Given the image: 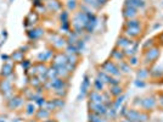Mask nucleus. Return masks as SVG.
<instances>
[{"mask_svg": "<svg viewBox=\"0 0 163 122\" xmlns=\"http://www.w3.org/2000/svg\"><path fill=\"white\" fill-rule=\"evenodd\" d=\"M161 55V50L158 47H152L149 50L145 51V62L146 64H151V62H155Z\"/></svg>", "mask_w": 163, "mask_h": 122, "instance_id": "f257e3e1", "label": "nucleus"}, {"mask_svg": "<svg viewBox=\"0 0 163 122\" xmlns=\"http://www.w3.org/2000/svg\"><path fill=\"white\" fill-rule=\"evenodd\" d=\"M101 69L104 70V72H106L107 74H111V76H115V77L120 76V71H119L118 66L112 61H106L105 64H102Z\"/></svg>", "mask_w": 163, "mask_h": 122, "instance_id": "f03ea898", "label": "nucleus"}, {"mask_svg": "<svg viewBox=\"0 0 163 122\" xmlns=\"http://www.w3.org/2000/svg\"><path fill=\"white\" fill-rule=\"evenodd\" d=\"M89 107H90V110L93 111L94 114H96V115H106L107 114V107H106V105L104 104V103H101V104H95V103H89Z\"/></svg>", "mask_w": 163, "mask_h": 122, "instance_id": "7ed1b4c3", "label": "nucleus"}, {"mask_svg": "<svg viewBox=\"0 0 163 122\" xmlns=\"http://www.w3.org/2000/svg\"><path fill=\"white\" fill-rule=\"evenodd\" d=\"M0 90L5 97H10V94L12 93V84L9 79H1L0 81Z\"/></svg>", "mask_w": 163, "mask_h": 122, "instance_id": "20e7f679", "label": "nucleus"}, {"mask_svg": "<svg viewBox=\"0 0 163 122\" xmlns=\"http://www.w3.org/2000/svg\"><path fill=\"white\" fill-rule=\"evenodd\" d=\"M156 104H157V101H156V99L153 97L144 98V99H141V103H140V105L145 110H152V109H155L156 107Z\"/></svg>", "mask_w": 163, "mask_h": 122, "instance_id": "39448f33", "label": "nucleus"}, {"mask_svg": "<svg viewBox=\"0 0 163 122\" xmlns=\"http://www.w3.org/2000/svg\"><path fill=\"white\" fill-rule=\"evenodd\" d=\"M140 34H141V28L140 27H130V28H127L124 29V37L127 38H138Z\"/></svg>", "mask_w": 163, "mask_h": 122, "instance_id": "423d86ee", "label": "nucleus"}, {"mask_svg": "<svg viewBox=\"0 0 163 122\" xmlns=\"http://www.w3.org/2000/svg\"><path fill=\"white\" fill-rule=\"evenodd\" d=\"M52 61H54L55 65H59V66H66V64L68 62L67 55H65V54H62V53L56 54V55L52 57Z\"/></svg>", "mask_w": 163, "mask_h": 122, "instance_id": "0eeeda50", "label": "nucleus"}, {"mask_svg": "<svg viewBox=\"0 0 163 122\" xmlns=\"http://www.w3.org/2000/svg\"><path fill=\"white\" fill-rule=\"evenodd\" d=\"M38 20H39V15L34 11V12H29L28 15H27V17L24 19V26L26 27H28V26H33V24H35L38 22Z\"/></svg>", "mask_w": 163, "mask_h": 122, "instance_id": "6e6552de", "label": "nucleus"}, {"mask_svg": "<svg viewBox=\"0 0 163 122\" xmlns=\"http://www.w3.org/2000/svg\"><path fill=\"white\" fill-rule=\"evenodd\" d=\"M137 15H138V10L137 9L130 7V6H124V9H123V16H124V19H127V20L135 19Z\"/></svg>", "mask_w": 163, "mask_h": 122, "instance_id": "1a4fd4ad", "label": "nucleus"}, {"mask_svg": "<svg viewBox=\"0 0 163 122\" xmlns=\"http://www.w3.org/2000/svg\"><path fill=\"white\" fill-rule=\"evenodd\" d=\"M14 72V65L10 64V62H5L1 67V72H0V76L1 77H9L11 76Z\"/></svg>", "mask_w": 163, "mask_h": 122, "instance_id": "9d476101", "label": "nucleus"}, {"mask_svg": "<svg viewBox=\"0 0 163 122\" xmlns=\"http://www.w3.org/2000/svg\"><path fill=\"white\" fill-rule=\"evenodd\" d=\"M23 98L20 97V95H17V97H14L11 98L10 100H9V107L10 109H16V107H20L22 104H23Z\"/></svg>", "mask_w": 163, "mask_h": 122, "instance_id": "9b49d317", "label": "nucleus"}, {"mask_svg": "<svg viewBox=\"0 0 163 122\" xmlns=\"http://www.w3.org/2000/svg\"><path fill=\"white\" fill-rule=\"evenodd\" d=\"M132 43H133V40H130L129 38H127V37H120L119 39H118V42H117V48L118 49H122V50H124V49H127L129 45H132Z\"/></svg>", "mask_w": 163, "mask_h": 122, "instance_id": "f8f14e48", "label": "nucleus"}, {"mask_svg": "<svg viewBox=\"0 0 163 122\" xmlns=\"http://www.w3.org/2000/svg\"><path fill=\"white\" fill-rule=\"evenodd\" d=\"M146 5V2L144 0H125V6H130L134 9H139V7H144Z\"/></svg>", "mask_w": 163, "mask_h": 122, "instance_id": "ddd939ff", "label": "nucleus"}, {"mask_svg": "<svg viewBox=\"0 0 163 122\" xmlns=\"http://www.w3.org/2000/svg\"><path fill=\"white\" fill-rule=\"evenodd\" d=\"M44 34V29L43 28H33L32 31H28V37L29 39H38L39 37H42Z\"/></svg>", "mask_w": 163, "mask_h": 122, "instance_id": "4468645a", "label": "nucleus"}, {"mask_svg": "<svg viewBox=\"0 0 163 122\" xmlns=\"http://www.w3.org/2000/svg\"><path fill=\"white\" fill-rule=\"evenodd\" d=\"M139 115H140V111H138V110H134V109H132V110H127V114H125L127 119H128V120H130L132 122H138L139 121Z\"/></svg>", "mask_w": 163, "mask_h": 122, "instance_id": "2eb2a0df", "label": "nucleus"}, {"mask_svg": "<svg viewBox=\"0 0 163 122\" xmlns=\"http://www.w3.org/2000/svg\"><path fill=\"white\" fill-rule=\"evenodd\" d=\"M111 57H112L113 60H117V61H123V59L125 57V54H124V51H123L122 49L116 48L113 51H112Z\"/></svg>", "mask_w": 163, "mask_h": 122, "instance_id": "dca6fc26", "label": "nucleus"}, {"mask_svg": "<svg viewBox=\"0 0 163 122\" xmlns=\"http://www.w3.org/2000/svg\"><path fill=\"white\" fill-rule=\"evenodd\" d=\"M47 7L50 11H57L61 9V2L59 0H49L47 2Z\"/></svg>", "mask_w": 163, "mask_h": 122, "instance_id": "f3484780", "label": "nucleus"}, {"mask_svg": "<svg viewBox=\"0 0 163 122\" xmlns=\"http://www.w3.org/2000/svg\"><path fill=\"white\" fill-rule=\"evenodd\" d=\"M89 98H90V101H92V103H95V104H101V103H104L102 94H100L97 90L89 93Z\"/></svg>", "mask_w": 163, "mask_h": 122, "instance_id": "a211bd4d", "label": "nucleus"}, {"mask_svg": "<svg viewBox=\"0 0 163 122\" xmlns=\"http://www.w3.org/2000/svg\"><path fill=\"white\" fill-rule=\"evenodd\" d=\"M50 114L51 111H49L47 109H40V110H37V119L38 120H45V119H49L50 117Z\"/></svg>", "mask_w": 163, "mask_h": 122, "instance_id": "6ab92c4d", "label": "nucleus"}, {"mask_svg": "<svg viewBox=\"0 0 163 122\" xmlns=\"http://www.w3.org/2000/svg\"><path fill=\"white\" fill-rule=\"evenodd\" d=\"M138 50V43H132V45H129L127 49H124V54L125 56H135V53Z\"/></svg>", "mask_w": 163, "mask_h": 122, "instance_id": "aec40b11", "label": "nucleus"}, {"mask_svg": "<svg viewBox=\"0 0 163 122\" xmlns=\"http://www.w3.org/2000/svg\"><path fill=\"white\" fill-rule=\"evenodd\" d=\"M88 89H89V77L84 76V81H83V84H82V88H80V97H84L88 93Z\"/></svg>", "mask_w": 163, "mask_h": 122, "instance_id": "412c9836", "label": "nucleus"}, {"mask_svg": "<svg viewBox=\"0 0 163 122\" xmlns=\"http://www.w3.org/2000/svg\"><path fill=\"white\" fill-rule=\"evenodd\" d=\"M23 56H24V51H21V50H17V51H14L11 57L15 62H22L23 61Z\"/></svg>", "mask_w": 163, "mask_h": 122, "instance_id": "4be33fe9", "label": "nucleus"}, {"mask_svg": "<svg viewBox=\"0 0 163 122\" xmlns=\"http://www.w3.org/2000/svg\"><path fill=\"white\" fill-rule=\"evenodd\" d=\"M122 93H123V88H122L119 84H117V86H111V88H110V94H111V95H113V97H119Z\"/></svg>", "mask_w": 163, "mask_h": 122, "instance_id": "5701e85b", "label": "nucleus"}, {"mask_svg": "<svg viewBox=\"0 0 163 122\" xmlns=\"http://www.w3.org/2000/svg\"><path fill=\"white\" fill-rule=\"evenodd\" d=\"M151 76L152 77H155V78H158V77H161L163 76V69L161 66H153L152 69H151Z\"/></svg>", "mask_w": 163, "mask_h": 122, "instance_id": "b1692460", "label": "nucleus"}, {"mask_svg": "<svg viewBox=\"0 0 163 122\" xmlns=\"http://www.w3.org/2000/svg\"><path fill=\"white\" fill-rule=\"evenodd\" d=\"M50 57H52V51H51V50H47V51H44V53H40V54L38 55L39 61H47Z\"/></svg>", "mask_w": 163, "mask_h": 122, "instance_id": "393cba45", "label": "nucleus"}, {"mask_svg": "<svg viewBox=\"0 0 163 122\" xmlns=\"http://www.w3.org/2000/svg\"><path fill=\"white\" fill-rule=\"evenodd\" d=\"M67 40L65 39V38H57L55 42H54V45L56 47V48L61 49V48H65V47H67Z\"/></svg>", "mask_w": 163, "mask_h": 122, "instance_id": "a878e982", "label": "nucleus"}, {"mask_svg": "<svg viewBox=\"0 0 163 122\" xmlns=\"http://www.w3.org/2000/svg\"><path fill=\"white\" fill-rule=\"evenodd\" d=\"M118 69H119V71H123V72L125 73L130 72V65L128 62H125V61H119Z\"/></svg>", "mask_w": 163, "mask_h": 122, "instance_id": "bb28decb", "label": "nucleus"}, {"mask_svg": "<svg viewBox=\"0 0 163 122\" xmlns=\"http://www.w3.org/2000/svg\"><path fill=\"white\" fill-rule=\"evenodd\" d=\"M35 66H37V71H38V74H40V76H42V74L47 76V71H49V69H47L44 64L39 62V64H37Z\"/></svg>", "mask_w": 163, "mask_h": 122, "instance_id": "cd10ccee", "label": "nucleus"}, {"mask_svg": "<svg viewBox=\"0 0 163 122\" xmlns=\"http://www.w3.org/2000/svg\"><path fill=\"white\" fill-rule=\"evenodd\" d=\"M140 22L139 20H137V19H130V20H127L125 21V27L127 28H130V27H140Z\"/></svg>", "mask_w": 163, "mask_h": 122, "instance_id": "c85d7f7f", "label": "nucleus"}, {"mask_svg": "<svg viewBox=\"0 0 163 122\" xmlns=\"http://www.w3.org/2000/svg\"><path fill=\"white\" fill-rule=\"evenodd\" d=\"M67 60L70 64H73L74 66L78 64V60H79V54H70L67 55Z\"/></svg>", "mask_w": 163, "mask_h": 122, "instance_id": "c756f323", "label": "nucleus"}, {"mask_svg": "<svg viewBox=\"0 0 163 122\" xmlns=\"http://www.w3.org/2000/svg\"><path fill=\"white\" fill-rule=\"evenodd\" d=\"M110 78H111V76L107 74L106 72H104V71L99 72V79H101L104 83H108L110 82Z\"/></svg>", "mask_w": 163, "mask_h": 122, "instance_id": "7c9ffc66", "label": "nucleus"}, {"mask_svg": "<svg viewBox=\"0 0 163 122\" xmlns=\"http://www.w3.org/2000/svg\"><path fill=\"white\" fill-rule=\"evenodd\" d=\"M66 51H67L68 55H70V54H79V51H78L77 47L73 45V44H68V45L66 47Z\"/></svg>", "mask_w": 163, "mask_h": 122, "instance_id": "2f4dec72", "label": "nucleus"}, {"mask_svg": "<svg viewBox=\"0 0 163 122\" xmlns=\"http://www.w3.org/2000/svg\"><path fill=\"white\" fill-rule=\"evenodd\" d=\"M35 111H37V107H35L34 104L31 103V104L27 105V110H26V114H27V115H33Z\"/></svg>", "mask_w": 163, "mask_h": 122, "instance_id": "473e14b6", "label": "nucleus"}, {"mask_svg": "<svg viewBox=\"0 0 163 122\" xmlns=\"http://www.w3.org/2000/svg\"><path fill=\"white\" fill-rule=\"evenodd\" d=\"M94 87H95V89L99 92V90H102L104 89V82L101 81V79H95V82H94Z\"/></svg>", "mask_w": 163, "mask_h": 122, "instance_id": "72a5a7b5", "label": "nucleus"}, {"mask_svg": "<svg viewBox=\"0 0 163 122\" xmlns=\"http://www.w3.org/2000/svg\"><path fill=\"white\" fill-rule=\"evenodd\" d=\"M89 120H90L89 122H104L99 115H96V114H94V112L89 115Z\"/></svg>", "mask_w": 163, "mask_h": 122, "instance_id": "f704fd0d", "label": "nucleus"}, {"mask_svg": "<svg viewBox=\"0 0 163 122\" xmlns=\"http://www.w3.org/2000/svg\"><path fill=\"white\" fill-rule=\"evenodd\" d=\"M27 74H29L31 77H35L37 74H38V71H37V66H33V67H31V69H28L27 71H26Z\"/></svg>", "mask_w": 163, "mask_h": 122, "instance_id": "c9c22d12", "label": "nucleus"}, {"mask_svg": "<svg viewBox=\"0 0 163 122\" xmlns=\"http://www.w3.org/2000/svg\"><path fill=\"white\" fill-rule=\"evenodd\" d=\"M42 84V81H39V78L37 77H31V86L33 87H39Z\"/></svg>", "mask_w": 163, "mask_h": 122, "instance_id": "e433bc0d", "label": "nucleus"}, {"mask_svg": "<svg viewBox=\"0 0 163 122\" xmlns=\"http://www.w3.org/2000/svg\"><path fill=\"white\" fill-rule=\"evenodd\" d=\"M60 20L62 23H67L68 22V12L67 11H62L61 16H60Z\"/></svg>", "mask_w": 163, "mask_h": 122, "instance_id": "4c0bfd02", "label": "nucleus"}, {"mask_svg": "<svg viewBox=\"0 0 163 122\" xmlns=\"http://www.w3.org/2000/svg\"><path fill=\"white\" fill-rule=\"evenodd\" d=\"M139 121L140 122H147L149 121V114H147V112H140Z\"/></svg>", "mask_w": 163, "mask_h": 122, "instance_id": "58836bf2", "label": "nucleus"}, {"mask_svg": "<svg viewBox=\"0 0 163 122\" xmlns=\"http://www.w3.org/2000/svg\"><path fill=\"white\" fill-rule=\"evenodd\" d=\"M153 47V40L152 39H149V40H146V43L142 45V48H144V50L146 51V50H149L150 48H152Z\"/></svg>", "mask_w": 163, "mask_h": 122, "instance_id": "ea45409f", "label": "nucleus"}, {"mask_svg": "<svg viewBox=\"0 0 163 122\" xmlns=\"http://www.w3.org/2000/svg\"><path fill=\"white\" fill-rule=\"evenodd\" d=\"M52 103H54V105L56 106V109H57V107H62V106H63V104H65V103H63V100H62V99H60V98H59V99L52 100Z\"/></svg>", "mask_w": 163, "mask_h": 122, "instance_id": "a19ab883", "label": "nucleus"}, {"mask_svg": "<svg viewBox=\"0 0 163 122\" xmlns=\"http://www.w3.org/2000/svg\"><path fill=\"white\" fill-rule=\"evenodd\" d=\"M147 76H149V71H146V70H140L139 72H138V77H139L140 79H144Z\"/></svg>", "mask_w": 163, "mask_h": 122, "instance_id": "79ce46f5", "label": "nucleus"}, {"mask_svg": "<svg viewBox=\"0 0 163 122\" xmlns=\"http://www.w3.org/2000/svg\"><path fill=\"white\" fill-rule=\"evenodd\" d=\"M128 64H129L130 66H137V65H138V57H137V56H130Z\"/></svg>", "mask_w": 163, "mask_h": 122, "instance_id": "37998d69", "label": "nucleus"}, {"mask_svg": "<svg viewBox=\"0 0 163 122\" xmlns=\"http://www.w3.org/2000/svg\"><path fill=\"white\" fill-rule=\"evenodd\" d=\"M84 2H85L87 5H89V6H95V7H99V6H100L99 2H97L96 0H84Z\"/></svg>", "mask_w": 163, "mask_h": 122, "instance_id": "c03bdc74", "label": "nucleus"}, {"mask_svg": "<svg viewBox=\"0 0 163 122\" xmlns=\"http://www.w3.org/2000/svg\"><path fill=\"white\" fill-rule=\"evenodd\" d=\"M45 109H47L49 111H52V110H55V109H56V106L54 105L52 100H51V101H47V104H45Z\"/></svg>", "mask_w": 163, "mask_h": 122, "instance_id": "a18cd8bd", "label": "nucleus"}, {"mask_svg": "<svg viewBox=\"0 0 163 122\" xmlns=\"http://www.w3.org/2000/svg\"><path fill=\"white\" fill-rule=\"evenodd\" d=\"M123 100H124V97H123V95H122L120 98H118V99H117V101L115 103V104H113V109H115V110H117V109L119 107V105H120V104L123 103Z\"/></svg>", "mask_w": 163, "mask_h": 122, "instance_id": "49530a36", "label": "nucleus"}, {"mask_svg": "<svg viewBox=\"0 0 163 122\" xmlns=\"http://www.w3.org/2000/svg\"><path fill=\"white\" fill-rule=\"evenodd\" d=\"M35 103H37V105H39V106H44V105L47 104V101H45L44 98H38V99L35 100Z\"/></svg>", "mask_w": 163, "mask_h": 122, "instance_id": "de8ad7c7", "label": "nucleus"}, {"mask_svg": "<svg viewBox=\"0 0 163 122\" xmlns=\"http://www.w3.org/2000/svg\"><path fill=\"white\" fill-rule=\"evenodd\" d=\"M21 65H22V67H23L24 70L27 71V70L29 69V66H31V61H28V60H23V61L21 62Z\"/></svg>", "mask_w": 163, "mask_h": 122, "instance_id": "09e8293b", "label": "nucleus"}, {"mask_svg": "<svg viewBox=\"0 0 163 122\" xmlns=\"http://www.w3.org/2000/svg\"><path fill=\"white\" fill-rule=\"evenodd\" d=\"M61 29H62V31H66V32H68V31H70V22L61 24Z\"/></svg>", "mask_w": 163, "mask_h": 122, "instance_id": "8fccbe9b", "label": "nucleus"}, {"mask_svg": "<svg viewBox=\"0 0 163 122\" xmlns=\"http://www.w3.org/2000/svg\"><path fill=\"white\" fill-rule=\"evenodd\" d=\"M68 7L72 9V10L75 9V1H74V0H70V2H68Z\"/></svg>", "mask_w": 163, "mask_h": 122, "instance_id": "3c124183", "label": "nucleus"}, {"mask_svg": "<svg viewBox=\"0 0 163 122\" xmlns=\"http://www.w3.org/2000/svg\"><path fill=\"white\" fill-rule=\"evenodd\" d=\"M158 103H160V105H161V106L163 107V93L158 95Z\"/></svg>", "mask_w": 163, "mask_h": 122, "instance_id": "603ef678", "label": "nucleus"}, {"mask_svg": "<svg viewBox=\"0 0 163 122\" xmlns=\"http://www.w3.org/2000/svg\"><path fill=\"white\" fill-rule=\"evenodd\" d=\"M135 84H137V87H145V83H144L141 79H140V82L139 81H137V82H135Z\"/></svg>", "mask_w": 163, "mask_h": 122, "instance_id": "864d4df0", "label": "nucleus"}, {"mask_svg": "<svg viewBox=\"0 0 163 122\" xmlns=\"http://www.w3.org/2000/svg\"><path fill=\"white\" fill-rule=\"evenodd\" d=\"M43 4V1L42 0H34V6L37 7V6H39V5H42Z\"/></svg>", "mask_w": 163, "mask_h": 122, "instance_id": "5fc2aeb1", "label": "nucleus"}, {"mask_svg": "<svg viewBox=\"0 0 163 122\" xmlns=\"http://www.w3.org/2000/svg\"><path fill=\"white\" fill-rule=\"evenodd\" d=\"M96 1L99 2V5H105L107 2V0H96Z\"/></svg>", "mask_w": 163, "mask_h": 122, "instance_id": "6e6d98bb", "label": "nucleus"}, {"mask_svg": "<svg viewBox=\"0 0 163 122\" xmlns=\"http://www.w3.org/2000/svg\"><path fill=\"white\" fill-rule=\"evenodd\" d=\"M1 59H2V60H9V59H10V56H9V55H4V54H2V55H1Z\"/></svg>", "mask_w": 163, "mask_h": 122, "instance_id": "4d7b16f0", "label": "nucleus"}, {"mask_svg": "<svg viewBox=\"0 0 163 122\" xmlns=\"http://www.w3.org/2000/svg\"><path fill=\"white\" fill-rule=\"evenodd\" d=\"M1 36H2V38H4V39H6V37H7V33H6V31H2Z\"/></svg>", "mask_w": 163, "mask_h": 122, "instance_id": "13d9d810", "label": "nucleus"}, {"mask_svg": "<svg viewBox=\"0 0 163 122\" xmlns=\"http://www.w3.org/2000/svg\"><path fill=\"white\" fill-rule=\"evenodd\" d=\"M160 40H161V43L163 44V33L161 34V36H160Z\"/></svg>", "mask_w": 163, "mask_h": 122, "instance_id": "bf43d9fd", "label": "nucleus"}, {"mask_svg": "<svg viewBox=\"0 0 163 122\" xmlns=\"http://www.w3.org/2000/svg\"><path fill=\"white\" fill-rule=\"evenodd\" d=\"M120 122H132L130 120H128V119H124V120H122Z\"/></svg>", "mask_w": 163, "mask_h": 122, "instance_id": "052dcab7", "label": "nucleus"}, {"mask_svg": "<svg viewBox=\"0 0 163 122\" xmlns=\"http://www.w3.org/2000/svg\"><path fill=\"white\" fill-rule=\"evenodd\" d=\"M44 122H56L55 120H47V121H44Z\"/></svg>", "mask_w": 163, "mask_h": 122, "instance_id": "680f3d73", "label": "nucleus"}, {"mask_svg": "<svg viewBox=\"0 0 163 122\" xmlns=\"http://www.w3.org/2000/svg\"><path fill=\"white\" fill-rule=\"evenodd\" d=\"M42 1H49V0H42Z\"/></svg>", "mask_w": 163, "mask_h": 122, "instance_id": "e2e57ef3", "label": "nucleus"}, {"mask_svg": "<svg viewBox=\"0 0 163 122\" xmlns=\"http://www.w3.org/2000/svg\"><path fill=\"white\" fill-rule=\"evenodd\" d=\"M12 1H14V0H10V2H12Z\"/></svg>", "mask_w": 163, "mask_h": 122, "instance_id": "0e129e2a", "label": "nucleus"}, {"mask_svg": "<svg viewBox=\"0 0 163 122\" xmlns=\"http://www.w3.org/2000/svg\"><path fill=\"white\" fill-rule=\"evenodd\" d=\"M0 122H2V121H0Z\"/></svg>", "mask_w": 163, "mask_h": 122, "instance_id": "69168bd1", "label": "nucleus"}, {"mask_svg": "<svg viewBox=\"0 0 163 122\" xmlns=\"http://www.w3.org/2000/svg\"><path fill=\"white\" fill-rule=\"evenodd\" d=\"M138 122H140V121H138Z\"/></svg>", "mask_w": 163, "mask_h": 122, "instance_id": "338daca9", "label": "nucleus"}]
</instances>
